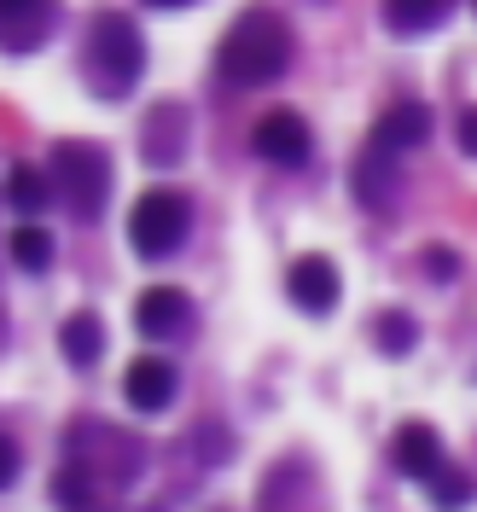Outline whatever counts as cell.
I'll return each mask as SVG.
<instances>
[{
  "label": "cell",
  "mask_w": 477,
  "mask_h": 512,
  "mask_svg": "<svg viewBox=\"0 0 477 512\" xmlns=\"http://www.w3.org/2000/svg\"><path fill=\"white\" fill-rule=\"evenodd\" d=\"M291 59H297V35L268 6H245L216 47V70L227 88H268L291 70Z\"/></svg>",
  "instance_id": "cell-1"
},
{
  "label": "cell",
  "mask_w": 477,
  "mask_h": 512,
  "mask_svg": "<svg viewBox=\"0 0 477 512\" xmlns=\"http://www.w3.org/2000/svg\"><path fill=\"white\" fill-rule=\"evenodd\" d=\"M140 70H146V41H140V30L128 24L123 12H99L94 35H88V88L99 99H123V94H134Z\"/></svg>",
  "instance_id": "cell-2"
},
{
  "label": "cell",
  "mask_w": 477,
  "mask_h": 512,
  "mask_svg": "<svg viewBox=\"0 0 477 512\" xmlns=\"http://www.w3.org/2000/svg\"><path fill=\"white\" fill-rule=\"evenodd\" d=\"M53 187L76 222H94L111 198V152L94 140H59L53 146Z\"/></svg>",
  "instance_id": "cell-3"
},
{
  "label": "cell",
  "mask_w": 477,
  "mask_h": 512,
  "mask_svg": "<svg viewBox=\"0 0 477 512\" xmlns=\"http://www.w3.org/2000/svg\"><path fill=\"white\" fill-rule=\"evenodd\" d=\"M192 227V204L181 192H146L134 210H128V245L146 256V262H163L187 245Z\"/></svg>",
  "instance_id": "cell-4"
},
{
  "label": "cell",
  "mask_w": 477,
  "mask_h": 512,
  "mask_svg": "<svg viewBox=\"0 0 477 512\" xmlns=\"http://www.w3.org/2000/svg\"><path fill=\"white\" fill-rule=\"evenodd\" d=\"M251 146H256V158L280 163V169H303L309 152H315V134H309V123H303L297 111H268V117L256 123Z\"/></svg>",
  "instance_id": "cell-5"
},
{
  "label": "cell",
  "mask_w": 477,
  "mask_h": 512,
  "mask_svg": "<svg viewBox=\"0 0 477 512\" xmlns=\"http://www.w3.org/2000/svg\"><path fill=\"white\" fill-rule=\"evenodd\" d=\"M187 146H192V117H187V105L158 99V105H152V117H146V128H140V152H146V163L175 169V163L187 158Z\"/></svg>",
  "instance_id": "cell-6"
},
{
  "label": "cell",
  "mask_w": 477,
  "mask_h": 512,
  "mask_svg": "<svg viewBox=\"0 0 477 512\" xmlns=\"http://www.w3.org/2000/svg\"><path fill=\"white\" fill-rule=\"evenodd\" d=\"M59 30V0H0V41L6 53H35Z\"/></svg>",
  "instance_id": "cell-7"
},
{
  "label": "cell",
  "mask_w": 477,
  "mask_h": 512,
  "mask_svg": "<svg viewBox=\"0 0 477 512\" xmlns=\"http://www.w3.org/2000/svg\"><path fill=\"white\" fill-rule=\"evenodd\" d=\"M286 291H291V303H297L303 315H332L344 280H338V268H332L326 256H297L291 274H286Z\"/></svg>",
  "instance_id": "cell-8"
},
{
  "label": "cell",
  "mask_w": 477,
  "mask_h": 512,
  "mask_svg": "<svg viewBox=\"0 0 477 512\" xmlns=\"http://www.w3.org/2000/svg\"><path fill=\"white\" fill-rule=\"evenodd\" d=\"M187 320H192V303H187V291H175V286H152V291H140V303H134V326L146 332V338H181L187 332Z\"/></svg>",
  "instance_id": "cell-9"
},
{
  "label": "cell",
  "mask_w": 477,
  "mask_h": 512,
  "mask_svg": "<svg viewBox=\"0 0 477 512\" xmlns=\"http://www.w3.org/2000/svg\"><path fill=\"white\" fill-rule=\"evenodd\" d=\"M123 396H128L134 414H163V408L175 402V367H169L163 355H140L123 379Z\"/></svg>",
  "instance_id": "cell-10"
},
{
  "label": "cell",
  "mask_w": 477,
  "mask_h": 512,
  "mask_svg": "<svg viewBox=\"0 0 477 512\" xmlns=\"http://www.w3.org/2000/svg\"><path fill=\"white\" fill-rule=\"evenodd\" d=\"M396 466L408 472L414 483H431L443 472V437H437V425H425V419H408L402 431H396Z\"/></svg>",
  "instance_id": "cell-11"
},
{
  "label": "cell",
  "mask_w": 477,
  "mask_h": 512,
  "mask_svg": "<svg viewBox=\"0 0 477 512\" xmlns=\"http://www.w3.org/2000/svg\"><path fill=\"white\" fill-rule=\"evenodd\" d=\"M425 140H431V105H419V99L390 105L373 128V146H384V152H414Z\"/></svg>",
  "instance_id": "cell-12"
},
{
  "label": "cell",
  "mask_w": 477,
  "mask_h": 512,
  "mask_svg": "<svg viewBox=\"0 0 477 512\" xmlns=\"http://www.w3.org/2000/svg\"><path fill=\"white\" fill-rule=\"evenodd\" d=\"M396 152H384V146H367V152H361V163H355V198H361V204H367V210H384V204H390V198H396V187H402V175H396Z\"/></svg>",
  "instance_id": "cell-13"
},
{
  "label": "cell",
  "mask_w": 477,
  "mask_h": 512,
  "mask_svg": "<svg viewBox=\"0 0 477 512\" xmlns=\"http://www.w3.org/2000/svg\"><path fill=\"white\" fill-rule=\"evenodd\" d=\"M448 12H454V0H384V24L396 35H431L448 24Z\"/></svg>",
  "instance_id": "cell-14"
},
{
  "label": "cell",
  "mask_w": 477,
  "mask_h": 512,
  "mask_svg": "<svg viewBox=\"0 0 477 512\" xmlns=\"http://www.w3.org/2000/svg\"><path fill=\"white\" fill-rule=\"evenodd\" d=\"M59 344H64V361H70V367H99V355H105V320H99L94 309L70 315L59 326Z\"/></svg>",
  "instance_id": "cell-15"
},
{
  "label": "cell",
  "mask_w": 477,
  "mask_h": 512,
  "mask_svg": "<svg viewBox=\"0 0 477 512\" xmlns=\"http://www.w3.org/2000/svg\"><path fill=\"white\" fill-rule=\"evenodd\" d=\"M6 251H12V262H18V268H24V274H47V268H53V256H59V245H53V233H47V227H18V233H12V245H6Z\"/></svg>",
  "instance_id": "cell-16"
},
{
  "label": "cell",
  "mask_w": 477,
  "mask_h": 512,
  "mask_svg": "<svg viewBox=\"0 0 477 512\" xmlns=\"http://www.w3.org/2000/svg\"><path fill=\"white\" fill-rule=\"evenodd\" d=\"M6 198H12V210L35 216V210H47V204H53V181H41V169H35V163H18V169L6 175Z\"/></svg>",
  "instance_id": "cell-17"
},
{
  "label": "cell",
  "mask_w": 477,
  "mask_h": 512,
  "mask_svg": "<svg viewBox=\"0 0 477 512\" xmlns=\"http://www.w3.org/2000/svg\"><path fill=\"white\" fill-rule=\"evenodd\" d=\"M373 338H379V350L390 355V361H402V355L419 344V326H414V315H402V309H384V315L373 320Z\"/></svg>",
  "instance_id": "cell-18"
},
{
  "label": "cell",
  "mask_w": 477,
  "mask_h": 512,
  "mask_svg": "<svg viewBox=\"0 0 477 512\" xmlns=\"http://www.w3.org/2000/svg\"><path fill=\"white\" fill-rule=\"evenodd\" d=\"M425 489H431V501H437L443 512H460V507H472V495H477V483L466 478L460 466H443V472H437V478L425 483Z\"/></svg>",
  "instance_id": "cell-19"
},
{
  "label": "cell",
  "mask_w": 477,
  "mask_h": 512,
  "mask_svg": "<svg viewBox=\"0 0 477 512\" xmlns=\"http://www.w3.org/2000/svg\"><path fill=\"white\" fill-rule=\"evenodd\" d=\"M53 501L64 512H94V495H88V472L82 466H64L59 478H53Z\"/></svg>",
  "instance_id": "cell-20"
},
{
  "label": "cell",
  "mask_w": 477,
  "mask_h": 512,
  "mask_svg": "<svg viewBox=\"0 0 477 512\" xmlns=\"http://www.w3.org/2000/svg\"><path fill=\"white\" fill-rule=\"evenodd\" d=\"M419 256H425V268H431V280H454V268H460L448 245H431V251H419Z\"/></svg>",
  "instance_id": "cell-21"
},
{
  "label": "cell",
  "mask_w": 477,
  "mask_h": 512,
  "mask_svg": "<svg viewBox=\"0 0 477 512\" xmlns=\"http://www.w3.org/2000/svg\"><path fill=\"white\" fill-rule=\"evenodd\" d=\"M18 466H24V454H18V443H12V437H6V443H0V489L18 478Z\"/></svg>",
  "instance_id": "cell-22"
},
{
  "label": "cell",
  "mask_w": 477,
  "mask_h": 512,
  "mask_svg": "<svg viewBox=\"0 0 477 512\" xmlns=\"http://www.w3.org/2000/svg\"><path fill=\"white\" fill-rule=\"evenodd\" d=\"M460 152H466V158H477V105L460 117Z\"/></svg>",
  "instance_id": "cell-23"
},
{
  "label": "cell",
  "mask_w": 477,
  "mask_h": 512,
  "mask_svg": "<svg viewBox=\"0 0 477 512\" xmlns=\"http://www.w3.org/2000/svg\"><path fill=\"white\" fill-rule=\"evenodd\" d=\"M146 6H192V0H146Z\"/></svg>",
  "instance_id": "cell-24"
}]
</instances>
